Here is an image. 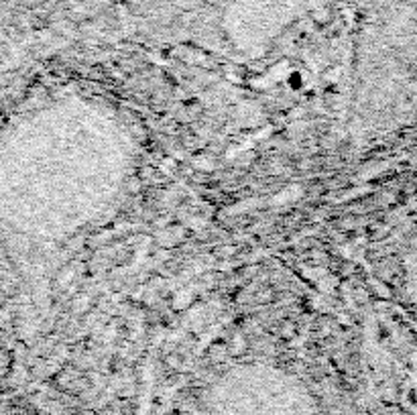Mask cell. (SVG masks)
Instances as JSON below:
<instances>
[{"instance_id":"6da1fadb","label":"cell","mask_w":417,"mask_h":415,"mask_svg":"<svg viewBox=\"0 0 417 415\" xmlns=\"http://www.w3.org/2000/svg\"><path fill=\"white\" fill-rule=\"evenodd\" d=\"M202 415H314L307 391L271 369H244L212 389Z\"/></svg>"}]
</instances>
